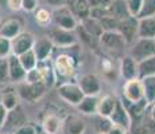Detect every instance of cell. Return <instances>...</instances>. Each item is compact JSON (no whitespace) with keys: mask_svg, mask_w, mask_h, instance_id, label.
Here are the masks:
<instances>
[{"mask_svg":"<svg viewBox=\"0 0 155 134\" xmlns=\"http://www.w3.org/2000/svg\"><path fill=\"white\" fill-rule=\"evenodd\" d=\"M131 56L138 63L155 56V39H139L131 50Z\"/></svg>","mask_w":155,"mask_h":134,"instance_id":"cell-1","label":"cell"},{"mask_svg":"<svg viewBox=\"0 0 155 134\" xmlns=\"http://www.w3.org/2000/svg\"><path fill=\"white\" fill-rule=\"evenodd\" d=\"M58 95L65 102L70 103V105H74V106H78L80 102H81L85 97L81 87H80L78 85H73V83H65V85L59 86Z\"/></svg>","mask_w":155,"mask_h":134,"instance_id":"cell-2","label":"cell"},{"mask_svg":"<svg viewBox=\"0 0 155 134\" xmlns=\"http://www.w3.org/2000/svg\"><path fill=\"white\" fill-rule=\"evenodd\" d=\"M34 44H35L34 35L30 34V32H20L15 39L11 40V50H12L14 55L20 56L22 54L34 48Z\"/></svg>","mask_w":155,"mask_h":134,"instance_id":"cell-3","label":"cell"},{"mask_svg":"<svg viewBox=\"0 0 155 134\" xmlns=\"http://www.w3.org/2000/svg\"><path fill=\"white\" fill-rule=\"evenodd\" d=\"M54 16V22L57 23V26L59 28L68 30V31H73L77 27V20H76V15H74L68 7H59L57 8L53 14Z\"/></svg>","mask_w":155,"mask_h":134,"instance_id":"cell-4","label":"cell"},{"mask_svg":"<svg viewBox=\"0 0 155 134\" xmlns=\"http://www.w3.org/2000/svg\"><path fill=\"white\" fill-rule=\"evenodd\" d=\"M124 97L127 101L132 103L140 102L144 99V90H143L142 79L135 78L127 80L126 85H124Z\"/></svg>","mask_w":155,"mask_h":134,"instance_id":"cell-5","label":"cell"},{"mask_svg":"<svg viewBox=\"0 0 155 134\" xmlns=\"http://www.w3.org/2000/svg\"><path fill=\"white\" fill-rule=\"evenodd\" d=\"M138 23L139 19L135 16H130L127 19L119 22L117 32H120V35L126 40V43H132L135 36H138Z\"/></svg>","mask_w":155,"mask_h":134,"instance_id":"cell-6","label":"cell"},{"mask_svg":"<svg viewBox=\"0 0 155 134\" xmlns=\"http://www.w3.org/2000/svg\"><path fill=\"white\" fill-rule=\"evenodd\" d=\"M100 43L104 48L111 51H121L124 48L126 40L117 31H104L100 36Z\"/></svg>","mask_w":155,"mask_h":134,"instance_id":"cell-7","label":"cell"},{"mask_svg":"<svg viewBox=\"0 0 155 134\" xmlns=\"http://www.w3.org/2000/svg\"><path fill=\"white\" fill-rule=\"evenodd\" d=\"M47 38L53 42V44H57V46H59V47H69L76 43V36H74L70 31L59 28V27H55V28L50 30Z\"/></svg>","mask_w":155,"mask_h":134,"instance_id":"cell-8","label":"cell"},{"mask_svg":"<svg viewBox=\"0 0 155 134\" xmlns=\"http://www.w3.org/2000/svg\"><path fill=\"white\" fill-rule=\"evenodd\" d=\"M78 86L84 91V94L89 95V97H96L101 90L100 80L93 74H85V75H82L78 79Z\"/></svg>","mask_w":155,"mask_h":134,"instance_id":"cell-9","label":"cell"},{"mask_svg":"<svg viewBox=\"0 0 155 134\" xmlns=\"http://www.w3.org/2000/svg\"><path fill=\"white\" fill-rule=\"evenodd\" d=\"M45 87L46 86L43 83H27L19 87V94L22 95L23 99H27L28 102H35L39 99L45 94Z\"/></svg>","mask_w":155,"mask_h":134,"instance_id":"cell-10","label":"cell"},{"mask_svg":"<svg viewBox=\"0 0 155 134\" xmlns=\"http://www.w3.org/2000/svg\"><path fill=\"white\" fill-rule=\"evenodd\" d=\"M109 120L112 121L113 125L126 127V129H130V126H131V117L128 114L127 109L123 106V103L120 101H116L115 109H113V113L111 114Z\"/></svg>","mask_w":155,"mask_h":134,"instance_id":"cell-11","label":"cell"},{"mask_svg":"<svg viewBox=\"0 0 155 134\" xmlns=\"http://www.w3.org/2000/svg\"><path fill=\"white\" fill-rule=\"evenodd\" d=\"M8 61V71H10V79L12 82H20V80L26 79V75H27V71L25 70V67L20 63L19 56L11 54L7 58Z\"/></svg>","mask_w":155,"mask_h":134,"instance_id":"cell-12","label":"cell"},{"mask_svg":"<svg viewBox=\"0 0 155 134\" xmlns=\"http://www.w3.org/2000/svg\"><path fill=\"white\" fill-rule=\"evenodd\" d=\"M55 71L62 76H71L76 71L73 58L66 54H61L55 59Z\"/></svg>","mask_w":155,"mask_h":134,"instance_id":"cell-13","label":"cell"},{"mask_svg":"<svg viewBox=\"0 0 155 134\" xmlns=\"http://www.w3.org/2000/svg\"><path fill=\"white\" fill-rule=\"evenodd\" d=\"M120 73H121V76H123V78H126L127 80L138 78V76H139L138 62H136L131 55L130 56H124V58L121 59Z\"/></svg>","mask_w":155,"mask_h":134,"instance_id":"cell-14","label":"cell"},{"mask_svg":"<svg viewBox=\"0 0 155 134\" xmlns=\"http://www.w3.org/2000/svg\"><path fill=\"white\" fill-rule=\"evenodd\" d=\"M138 36H139V39H155V19L154 17H143V19H139Z\"/></svg>","mask_w":155,"mask_h":134,"instance_id":"cell-15","label":"cell"},{"mask_svg":"<svg viewBox=\"0 0 155 134\" xmlns=\"http://www.w3.org/2000/svg\"><path fill=\"white\" fill-rule=\"evenodd\" d=\"M34 52L37 55L38 62H43L49 58V55L51 54L53 50V42L49 38H41V39L35 40L34 44Z\"/></svg>","mask_w":155,"mask_h":134,"instance_id":"cell-16","label":"cell"},{"mask_svg":"<svg viewBox=\"0 0 155 134\" xmlns=\"http://www.w3.org/2000/svg\"><path fill=\"white\" fill-rule=\"evenodd\" d=\"M20 31H22V24L16 19H10L0 26V36L7 38L10 40L15 39L20 34Z\"/></svg>","mask_w":155,"mask_h":134,"instance_id":"cell-17","label":"cell"},{"mask_svg":"<svg viewBox=\"0 0 155 134\" xmlns=\"http://www.w3.org/2000/svg\"><path fill=\"white\" fill-rule=\"evenodd\" d=\"M108 10H109V15L113 16L115 19H117L119 22L131 16L130 11L127 8L126 0H113L111 4L108 5Z\"/></svg>","mask_w":155,"mask_h":134,"instance_id":"cell-18","label":"cell"},{"mask_svg":"<svg viewBox=\"0 0 155 134\" xmlns=\"http://www.w3.org/2000/svg\"><path fill=\"white\" fill-rule=\"evenodd\" d=\"M23 123H25V114H23V111L19 107H16V109L8 111L7 120H5V123L3 127H8V129L16 130L18 127L23 126Z\"/></svg>","mask_w":155,"mask_h":134,"instance_id":"cell-19","label":"cell"},{"mask_svg":"<svg viewBox=\"0 0 155 134\" xmlns=\"http://www.w3.org/2000/svg\"><path fill=\"white\" fill-rule=\"evenodd\" d=\"M116 105V99L111 95H105L99 101V106H97V113L100 114V117L109 118L111 114L113 113Z\"/></svg>","mask_w":155,"mask_h":134,"instance_id":"cell-20","label":"cell"},{"mask_svg":"<svg viewBox=\"0 0 155 134\" xmlns=\"http://www.w3.org/2000/svg\"><path fill=\"white\" fill-rule=\"evenodd\" d=\"M82 22V27H84V30L88 34H91L93 38H99L100 39V36L104 34V28H103V26H101V23H100V20H96V19H93V17H86V19L84 20H81Z\"/></svg>","mask_w":155,"mask_h":134,"instance_id":"cell-21","label":"cell"},{"mask_svg":"<svg viewBox=\"0 0 155 134\" xmlns=\"http://www.w3.org/2000/svg\"><path fill=\"white\" fill-rule=\"evenodd\" d=\"M143 90H144V99L148 103L155 102V75L142 78Z\"/></svg>","mask_w":155,"mask_h":134,"instance_id":"cell-22","label":"cell"},{"mask_svg":"<svg viewBox=\"0 0 155 134\" xmlns=\"http://www.w3.org/2000/svg\"><path fill=\"white\" fill-rule=\"evenodd\" d=\"M138 71H139V79L155 75V56H151V58L138 63Z\"/></svg>","mask_w":155,"mask_h":134,"instance_id":"cell-23","label":"cell"},{"mask_svg":"<svg viewBox=\"0 0 155 134\" xmlns=\"http://www.w3.org/2000/svg\"><path fill=\"white\" fill-rule=\"evenodd\" d=\"M61 127V120L54 114H49L43 120V130L46 134H57Z\"/></svg>","mask_w":155,"mask_h":134,"instance_id":"cell-24","label":"cell"},{"mask_svg":"<svg viewBox=\"0 0 155 134\" xmlns=\"http://www.w3.org/2000/svg\"><path fill=\"white\" fill-rule=\"evenodd\" d=\"M97 106H99V101L96 99V97L85 95L84 99L80 102L78 109L81 110L84 114H93V113L97 111Z\"/></svg>","mask_w":155,"mask_h":134,"instance_id":"cell-25","label":"cell"},{"mask_svg":"<svg viewBox=\"0 0 155 134\" xmlns=\"http://www.w3.org/2000/svg\"><path fill=\"white\" fill-rule=\"evenodd\" d=\"M19 59H20L22 66L25 67V70L27 71V73L34 70V68L38 66V59H37V55H35L34 50H30V51L22 54V55L19 56Z\"/></svg>","mask_w":155,"mask_h":134,"instance_id":"cell-26","label":"cell"},{"mask_svg":"<svg viewBox=\"0 0 155 134\" xmlns=\"http://www.w3.org/2000/svg\"><path fill=\"white\" fill-rule=\"evenodd\" d=\"M91 8L92 7L88 3V0H77L76 4L73 5V14L78 16L81 20H84L91 15Z\"/></svg>","mask_w":155,"mask_h":134,"instance_id":"cell-27","label":"cell"},{"mask_svg":"<svg viewBox=\"0 0 155 134\" xmlns=\"http://www.w3.org/2000/svg\"><path fill=\"white\" fill-rule=\"evenodd\" d=\"M85 130V125L81 120L76 117H71L66 123V133L68 134H82Z\"/></svg>","mask_w":155,"mask_h":134,"instance_id":"cell-28","label":"cell"},{"mask_svg":"<svg viewBox=\"0 0 155 134\" xmlns=\"http://www.w3.org/2000/svg\"><path fill=\"white\" fill-rule=\"evenodd\" d=\"M0 102L3 103V106L5 107V109L8 110V111H11V110L16 109L18 107V103H19V98H18V95L15 93H11V91H8V93H4L2 97V101Z\"/></svg>","mask_w":155,"mask_h":134,"instance_id":"cell-29","label":"cell"},{"mask_svg":"<svg viewBox=\"0 0 155 134\" xmlns=\"http://www.w3.org/2000/svg\"><path fill=\"white\" fill-rule=\"evenodd\" d=\"M155 15V0H143V7L138 19L143 17H153Z\"/></svg>","mask_w":155,"mask_h":134,"instance_id":"cell-30","label":"cell"},{"mask_svg":"<svg viewBox=\"0 0 155 134\" xmlns=\"http://www.w3.org/2000/svg\"><path fill=\"white\" fill-rule=\"evenodd\" d=\"M126 4L131 16L138 17L143 7V0H126Z\"/></svg>","mask_w":155,"mask_h":134,"instance_id":"cell-31","label":"cell"},{"mask_svg":"<svg viewBox=\"0 0 155 134\" xmlns=\"http://www.w3.org/2000/svg\"><path fill=\"white\" fill-rule=\"evenodd\" d=\"M101 26H103L104 31H117V27H119V20L115 19L113 16H105L100 20Z\"/></svg>","mask_w":155,"mask_h":134,"instance_id":"cell-32","label":"cell"},{"mask_svg":"<svg viewBox=\"0 0 155 134\" xmlns=\"http://www.w3.org/2000/svg\"><path fill=\"white\" fill-rule=\"evenodd\" d=\"M35 19L39 23L41 26H47L50 22H51V14L45 8H39V10L35 12Z\"/></svg>","mask_w":155,"mask_h":134,"instance_id":"cell-33","label":"cell"},{"mask_svg":"<svg viewBox=\"0 0 155 134\" xmlns=\"http://www.w3.org/2000/svg\"><path fill=\"white\" fill-rule=\"evenodd\" d=\"M91 17L96 20H101L103 17L109 16V10L108 7H103V5H97V7H92L91 8Z\"/></svg>","mask_w":155,"mask_h":134,"instance_id":"cell-34","label":"cell"},{"mask_svg":"<svg viewBox=\"0 0 155 134\" xmlns=\"http://www.w3.org/2000/svg\"><path fill=\"white\" fill-rule=\"evenodd\" d=\"M11 40L0 36V58H8L11 55Z\"/></svg>","mask_w":155,"mask_h":134,"instance_id":"cell-35","label":"cell"},{"mask_svg":"<svg viewBox=\"0 0 155 134\" xmlns=\"http://www.w3.org/2000/svg\"><path fill=\"white\" fill-rule=\"evenodd\" d=\"M10 79V71H8V61L7 58H0V83Z\"/></svg>","mask_w":155,"mask_h":134,"instance_id":"cell-36","label":"cell"},{"mask_svg":"<svg viewBox=\"0 0 155 134\" xmlns=\"http://www.w3.org/2000/svg\"><path fill=\"white\" fill-rule=\"evenodd\" d=\"M112 126H113V123H112V121L109 120V118L101 117V120L99 121V130H100L101 134H107L109 130L112 129Z\"/></svg>","mask_w":155,"mask_h":134,"instance_id":"cell-37","label":"cell"},{"mask_svg":"<svg viewBox=\"0 0 155 134\" xmlns=\"http://www.w3.org/2000/svg\"><path fill=\"white\" fill-rule=\"evenodd\" d=\"M147 101L146 99H143L140 101V102H136V103H134V106H132V114H135V115H140L142 113H143V110H144V107L147 106Z\"/></svg>","mask_w":155,"mask_h":134,"instance_id":"cell-38","label":"cell"},{"mask_svg":"<svg viewBox=\"0 0 155 134\" xmlns=\"http://www.w3.org/2000/svg\"><path fill=\"white\" fill-rule=\"evenodd\" d=\"M14 134H37V130L31 125H23V126L18 127Z\"/></svg>","mask_w":155,"mask_h":134,"instance_id":"cell-39","label":"cell"},{"mask_svg":"<svg viewBox=\"0 0 155 134\" xmlns=\"http://www.w3.org/2000/svg\"><path fill=\"white\" fill-rule=\"evenodd\" d=\"M7 5L12 11H19L23 8V0H7Z\"/></svg>","mask_w":155,"mask_h":134,"instance_id":"cell-40","label":"cell"},{"mask_svg":"<svg viewBox=\"0 0 155 134\" xmlns=\"http://www.w3.org/2000/svg\"><path fill=\"white\" fill-rule=\"evenodd\" d=\"M38 2L37 0H23V10L25 11H34L37 8Z\"/></svg>","mask_w":155,"mask_h":134,"instance_id":"cell-41","label":"cell"},{"mask_svg":"<svg viewBox=\"0 0 155 134\" xmlns=\"http://www.w3.org/2000/svg\"><path fill=\"white\" fill-rule=\"evenodd\" d=\"M7 115H8V110L3 106V103L0 102V129H3L5 123V120H7Z\"/></svg>","mask_w":155,"mask_h":134,"instance_id":"cell-42","label":"cell"},{"mask_svg":"<svg viewBox=\"0 0 155 134\" xmlns=\"http://www.w3.org/2000/svg\"><path fill=\"white\" fill-rule=\"evenodd\" d=\"M107 134H128V129L121 127V126H117V125H113L112 129L109 130Z\"/></svg>","mask_w":155,"mask_h":134,"instance_id":"cell-43","label":"cell"},{"mask_svg":"<svg viewBox=\"0 0 155 134\" xmlns=\"http://www.w3.org/2000/svg\"><path fill=\"white\" fill-rule=\"evenodd\" d=\"M46 2L49 3L50 5H54V7H57V8L66 5V2H65V0H46Z\"/></svg>","mask_w":155,"mask_h":134,"instance_id":"cell-44","label":"cell"},{"mask_svg":"<svg viewBox=\"0 0 155 134\" xmlns=\"http://www.w3.org/2000/svg\"><path fill=\"white\" fill-rule=\"evenodd\" d=\"M135 134H151V132L147 127V125H143V126L138 127V129L135 130Z\"/></svg>","mask_w":155,"mask_h":134,"instance_id":"cell-45","label":"cell"},{"mask_svg":"<svg viewBox=\"0 0 155 134\" xmlns=\"http://www.w3.org/2000/svg\"><path fill=\"white\" fill-rule=\"evenodd\" d=\"M88 3L91 4V7H97V5H101V0H88Z\"/></svg>","mask_w":155,"mask_h":134,"instance_id":"cell-46","label":"cell"},{"mask_svg":"<svg viewBox=\"0 0 155 134\" xmlns=\"http://www.w3.org/2000/svg\"><path fill=\"white\" fill-rule=\"evenodd\" d=\"M65 2H66V5H69V7L73 8V5L76 4V2H77V0H65Z\"/></svg>","mask_w":155,"mask_h":134,"instance_id":"cell-47","label":"cell"},{"mask_svg":"<svg viewBox=\"0 0 155 134\" xmlns=\"http://www.w3.org/2000/svg\"><path fill=\"white\" fill-rule=\"evenodd\" d=\"M151 120L155 121V106L153 107V110H151Z\"/></svg>","mask_w":155,"mask_h":134,"instance_id":"cell-48","label":"cell"},{"mask_svg":"<svg viewBox=\"0 0 155 134\" xmlns=\"http://www.w3.org/2000/svg\"><path fill=\"white\" fill-rule=\"evenodd\" d=\"M0 4H2V5L5 4V0H0Z\"/></svg>","mask_w":155,"mask_h":134,"instance_id":"cell-49","label":"cell"}]
</instances>
